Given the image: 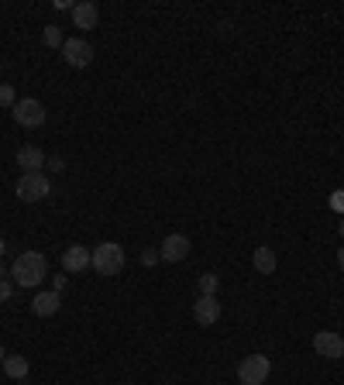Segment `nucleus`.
Masks as SVG:
<instances>
[{
	"mask_svg": "<svg viewBox=\"0 0 344 385\" xmlns=\"http://www.w3.org/2000/svg\"><path fill=\"white\" fill-rule=\"evenodd\" d=\"M11 275H14V286L35 289L49 275V262L39 251H21L18 258H14V265H11Z\"/></svg>",
	"mask_w": 344,
	"mask_h": 385,
	"instance_id": "f257e3e1",
	"label": "nucleus"
},
{
	"mask_svg": "<svg viewBox=\"0 0 344 385\" xmlns=\"http://www.w3.org/2000/svg\"><path fill=\"white\" fill-rule=\"evenodd\" d=\"M124 248L117 245V241H103V245H96L93 248V262H90V269L96 275H117V272L124 269Z\"/></svg>",
	"mask_w": 344,
	"mask_h": 385,
	"instance_id": "f03ea898",
	"label": "nucleus"
},
{
	"mask_svg": "<svg viewBox=\"0 0 344 385\" xmlns=\"http://www.w3.org/2000/svg\"><path fill=\"white\" fill-rule=\"evenodd\" d=\"M14 192H18L21 203H41V200H49L52 183H49V175L45 173H21Z\"/></svg>",
	"mask_w": 344,
	"mask_h": 385,
	"instance_id": "7ed1b4c3",
	"label": "nucleus"
},
{
	"mask_svg": "<svg viewBox=\"0 0 344 385\" xmlns=\"http://www.w3.org/2000/svg\"><path fill=\"white\" fill-rule=\"evenodd\" d=\"M11 114H14V120H18L21 128H28V131H35V128L45 124V107H41V100H35V96H24V100H18Z\"/></svg>",
	"mask_w": 344,
	"mask_h": 385,
	"instance_id": "20e7f679",
	"label": "nucleus"
},
{
	"mask_svg": "<svg viewBox=\"0 0 344 385\" xmlns=\"http://www.w3.org/2000/svg\"><path fill=\"white\" fill-rule=\"evenodd\" d=\"M268 371H272V365H268L265 354H248V358L238 365V382L241 385H262L268 379Z\"/></svg>",
	"mask_w": 344,
	"mask_h": 385,
	"instance_id": "39448f33",
	"label": "nucleus"
},
{
	"mask_svg": "<svg viewBox=\"0 0 344 385\" xmlns=\"http://www.w3.org/2000/svg\"><path fill=\"white\" fill-rule=\"evenodd\" d=\"M62 58L73 66V69H86L90 62H93V45L86 38H66L62 45Z\"/></svg>",
	"mask_w": 344,
	"mask_h": 385,
	"instance_id": "423d86ee",
	"label": "nucleus"
},
{
	"mask_svg": "<svg viewBox=\"0 0 344 385\" xmlns=\"http://www.w3.org/2000/svg\"><path fill=\"white\" fill-rule=\"evenodd\" d=\"M313 351L320 358H344V337L334 330H317L313 334Z\"/></svg>",
	"mask_w": 344,
	"mask_h": 385,
	"instance_id": "0eeeda50",
	"label": "nucleus"
},
{
	"mask_svg": "<svg viewBox=\"0 0 344 385\" xmlns=\"http://www.w3.org/2000/svg\"><path fill=\"white\" fill-rule=\"evenodd\" d=\"M190 255V237L186 234H169V237H162V245H158V258L162 262H183Z\"/></svg>",
	"mask_w": 344,
	"mask_h": 385,
	"instance_id": "6e6552de",
	"label": "nucleus"
},
{
	"mask_svg": "<svg viewBox=\"0 0 344 385\" xmlns=\"http://www.w3.org/2000/svg\"><path fill=\"white\" fill-rule=\"evenodd\" d=\"M193 320H196L200 327H213V324L221 320V303H217V296H196V303H193Z\"/></svg>",
	"mask_w": 344,
	"mask_h": 385,
	"instance_id": "1a4fd4ad",
	"label": "nucleus"
},
{
	"mask_svg": "<svg viewBox=\"0 0 344 385\" xmlns=\"http://www.w3.org/2000/svg\"><path fill=\"white\" fill-rule=\"evenodd\" d=\"M90 262H93V255H90V248H83V245H69V248L62 251V269L69 272V275L86 272L90 269Z\"/></svg>",
	"mask_w": 344,
	"mask_h": 385,
	"instance_id": "9d476101",
	"label": "nucleus"
},
{
	"mask_svg": "<svg viewBox=\"0 0 344 385\" xmlns=\"http://www.w3.org/2000/svg\"><path fill=\"white\" fill-rule=\"evenodd\" d=\"M49 158H45V152H41L39 145H21L18 148V165L21 173H41V165H45Z\"/></svg>",
	"mask_w": 344,
	"mask_h": 385,
	"instance_id": "9b49d317",
	"label": "nucleus"
},
{
	"mask_svg": "<svg viewBox=\"0 0 344 385\" xmlns=\"http://www.w3.org/2000/svg\"><path fill=\"white\" fill-rule=\"evenodd\" d=\"M96 21H100V11H96V4L83 0V4H76V7H73V24H76L79 31H93Z\"/></svg>",
	"mask_w": 344,
	"mask_h": 385,
	"instance_id": "f8f14e48",
	"label": "nucleus"
},
{
	"mask_svg": "<svg viewBox=\"0 0 344 385\" xmlns=\"http://www.w3.org/2000/svg\"><path fill=\"white\" fill-rule=\"evenodd\" d=\"M59 307H62V299H59V292H35V299H31V313L35 317H56Z\"/></svg>",
	"mask_w": 344,
	"mask_h": 385,
	"instance_id": "ddd939ff",
	"label": "nucleus"
},
{
	"mask_svg": "<svg viewBox=\"0 0 344 385\" xmlns=\"http://www.w3.org/2000/svg\"><path fill=\"white\" fill-rule=\"evenodd\" d=\"M251 265H255L258 275H272V272L279 269V258H275V251L268 248V245H262V248H255V255H251Z\"/></svg>",
	"mask_w": 344,
	"mask_h": 385,
	"instance_id": "4468645a",
	"label": "nucleus"
},
{
	"mask_svg": "<svg viewBox=\"0 0 344 385\" xmlns=\"http://www.w3.org/2000/svg\"><path fill=\"white\" fill-rule=\"evenodd\" d=\"M4 371H7V379H24L28 375V358L24 354H7L4 358Z\"/></svg>",
	"mask_w": 344,
	"mask_h": 385,
	"instance_id": "2eb2a0df",
	"label": "nucleus"
},
{
	"mask_svg": "<svg viewBox=\"0 0 344 385\" xmlns=\"http://www.w3.org/2000/svg\"><path fill=\"white\" fill-rule=\"evenodd\" d=\"M217 289H221V275L217 272H203L200 275V296H217Z\"/></svg>",
	"mask_w": 344,
	"mask_h": 385,
	"instance_id": "dca6fc26",
	"label": "nucleus"
},
{
	"mask_svg": "<svg viewBox=\"0 0 344 385\" xmlns=\"http://www.w3.org/2000/svg\"><path fill=\"white\" fill-rule=\"evenodd\" d=\"M41 41H45L49 48H62V45H66L62 31H59V24H45V31H41Z\"/></svg>",
	"mask_w": 344,
	"mask_h": 385,
	"instance_id": "f3484780",
	"label": "nucleus"
},
{
	"mask_svg": "<svg viewBox=\"0 0 344 385\" xmlns=\"http://www.w3.org/2000/svg\"><path fill=\"white\" fill-rule=\"evenodd\" d=\"M14 103H18L14 86H11V83H0V107H11V111H14Z\"/></svg>",
	"mask_w": 344,
	"mask_h": 385,
	"instance_id": "a211bd4d",
	"label": "nucleus"
},
{
	"mask_svg": "<svg viewBox=\"0 0 344 385\" xmlns=\"http://www.w3.org/2000/svg\"><path fill=\"white\" fill-rule=\"evenodd\" d=\"M14 296V282L11 279H0V303H7Z\"/></svg>",
	"mask_w": 344,
	"mask_h": 385,
	"instance_id": "6ab92c4d",
	"label": "nucleus"
},
{
	"mask_svg": "<svg viewBox=\"0 0 344 385\" xmlns=\"http://www.w3.org/2000/svg\"><path fill=\"white\" fill-rule=\"evenodd\" d=\"M45 165H49V173H62V169H66V162H62V155H56V158H49Z\"/></svg>",
	"mask_w": 344,
	"mask_h": 385,
	"instance_id": "aec40b11",
	"label": "nucleus"
},
{
	"mask_svg": "<svg viewBox=\"0 0 344 385\" xmlns=\"http://www.w3.org/2000/svg\"><path fill=\"white\" fill-rule=\"evenodd\" d=\"M158 262V251H141V265H155Z\"/></svg>",
	"mask_w": 344,
	"mask_h": 385,
	"instance_id": "412c9836",
	"label": "nucleus"
},
{
	"mask_svg": "<svg viewBox=\"0 0 344 385\" xmlns=\"http://www.w3.org/2000/svg\"><path fill=\"white\" fill-rule=\"evenodd\" d=\"M330 207L344 213V192H334V196H330Z\"/></svg>",
	"mask_w": 344,
	"mask_h": 385,
	"instance_id": "4be33fe9",
	"label": "nucleus"
},
{
	"mask_svg": "<svg viewBox=\"0 0 344 385\" xmlns=\"http://www.w3.org/2000/svg\"><path fill=\"white\" fill-rule=\"evenodd\" d=\"M62 289H66V275H56L52 279V292H62Z\"/></svg>",
	"mask_w": 344,
	"mask_h": 385,
	"instance_id": "5701e85b",
	"label": "nucleus"
},
{
	"mask_svg": "<svg viewBox=\"0 0 344 385\" xmlns=\"http://www.w3.org/2000/svg\"><path fill=\"white\" fill-rule=\"evenodd\" d=\"M338 269L344 272V248H338Z\"/></svg>",
	"mask_w": 344,
	"mask_h": 385,
	"instance_id": "b1692460",
	"label": "nucleus"
},
{
	"mask_svg": "<svg viewBox=\"0 0 344 385\" xmlns=\"http://www.w3.org/2000/svg\"><path fill=\"white\" fill-rule=\"evenodd\" d=\"M0 279H7V265H4V258H0Z\"/></svg>",
	"mask_w": 344,
	"mask_h": 385,
	"instance_id": "393cba45",
	"label": "nucleus"
},
{
	"mask_svg": "<svg viewBox=\"0 0 344 385\" xmlns=\"http://www.w3.org/2000/svg\"><path fill=\"white\" fill-rule=\"evenodd\" d=\"M4 255H7V241L0 237V258H4Z\"/></svg>",
	"mask_w": 344,
	"mask_h": 385,
	"instance_id": "a878e982",
	"label": "nucleus"
},
{
	"mask_svg": "<svg viewBox=\"0 0 344 385\" xmlns=\"http://www.w3.org/2000/svg\"><path fill=\"white\" fill-rule=\"evenodd\" d=\"M4 358H7V354H4V344H0V368H4Z\"/></svg>",
	"mask_w": 344,
	"mask_h": 385,
	"instance_id": "bb28decb",
	"label": "nucleus"
},
{
	"mask_svg": "<svg viewBox=\"0 0 344 385\" xmlns=\"http://www.w3.org/2000/svg\"><path fill=\"white\" fill-rule=\"evenodd\" d=\"M341 237H344V217H341Z\"/></svg>",
	"mask_w": 344,
	"mask_h": 385,
	"instance_id": "cd10ccee",
	"label": "nucleus"
}]
</instances>
